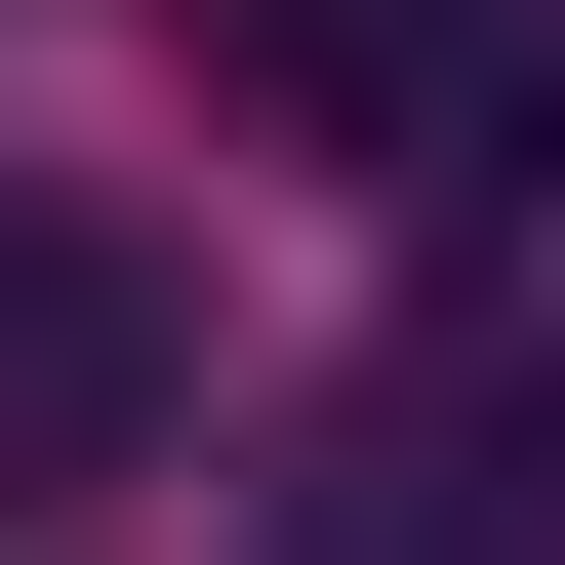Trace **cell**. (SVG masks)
Wrapping results in <instances>:
<instances>
[{
    "mask_svg": "<svg viewBox=\"0 0 565 565\" xmlns=\"http://www.w3.org/2000/svg\"><path fill=\"white\" fill-rule=\"evenodd\" d=\"M243 82L323 121V162H404V202H484L565 121V0H243Z\"/></svg>",
    "mask_w": 565,
    "mask_h": 565,
    "instance_id": "cell-2",
    "label": "cell"
},
{
    "mask_svg": "<svg viewBox=\"0 0 565 565\" xmlns=\"http://www.w3.org/2000/svg\"><path fill=\"white\" fill-rule=\"evenodd\" d=\"M162 404H202V282L121 202H0V484H162Z\"/></svg>",
    "mask_w": 565,
    "mask_h": 565,
    "instance_id": "cell-1",
    "label": "cell"
}]
</instances>
